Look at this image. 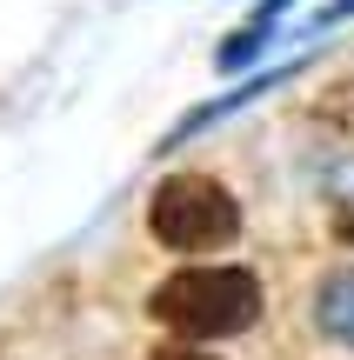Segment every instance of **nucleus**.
Listing matches in <instances>:
<instances>
[{"instance_id": "obj_1", "label": "nucleus", "mask_w": 354, "mask_h": 360, "mask_svg": "<svg viewBox=\"0 0 354 360\" xmlns=\"http://www.w3.org/2000/svg\"><path fill=\"white\" fill-rule=\"evenodd\" d=\"M254 314H261V281L248 267H187L154 287V321L194 340L241 334L254 327Z\"/></svg>"}, {"instance_id": "obj_2", "label": "nucleus", "mask_w": 354, "mask_h": 360, "mask_svg": "<svg viewBox=\"0 0 354 360\" xmlns=\"http://www.w3.org/2000/svg\"><path fill=\"white\" fill-rule=\"evenodd\" d=\"M147 227H154V240L174 247V254H208V247H227L241 233V207H234V193H227L221 180L174 174V180H160L154 207H147Z\"/></svg>"}, {"instance_id": "obj_3", "label": "nucleus", "mask_w": 354, "mask_h": 360, "mask_svg": "<svg viewBox=\"0 0 354 360\" xmlns=\"http://www.w3.org/2000/svg\"><path fill=\"white\" fill-rule=\"evenodd\" d=\"M321 327L354 347V274H334V281L321 287Z\"/></svg>"}, {"instance_id": "obj_4", "label": "nucleus", "mask_w": 354, "mask_h": 360, "mask_svg": "<svg viewBox=\"0 0 354 360\" xmlns=\"http://www.w3.org/2000/svg\"><path fill=\"white\" fill-rule=\"evenodd\" d=\"M281 7H294V0H267V7H261V13H254V34H261V40H267V34H274V13H281Z\"/></svg>"}, {"instance_id": "obj_5", "label": "nucleus", "mask_w": 354, "mask_h": 360, "mask_svg": "<svg viewBox=\"0 0 354 360\" xmlns=\"http://www.w3.org/2000/svg\"><path fill=\"white\" fill-rule=\"evenodd\" d=\"M160 360H214V354H201V347H167Z\"/></svg>"}, {"instance_id": "obj_6", "label": "nucleus", "mask_w": 354, "mask_h": 360, "mask_svg": "<svg viewBox=\"0 0 354 360\" xmlns=\"http://www.w3.org/2000/svg\"><path fill=\"white\" fill-rule=\"evenodd\" d=\"M348 13H354V0H334V7L321 13V20H348Z\"/></svg>"}, {"instance_id": "obj_7", "label": "nucleus", "mask_w": 354, "mask_h": 360, "mask_svg": "<svg viewBox=\"0 0 354 360\" xmlns=\"http://www.w3.org/2000/svg\"><path fill=\"white\" fill-rule=\"evenodd\" d=\"M348 240H354V220H348Z\"/></svg>"}]
</instances>
